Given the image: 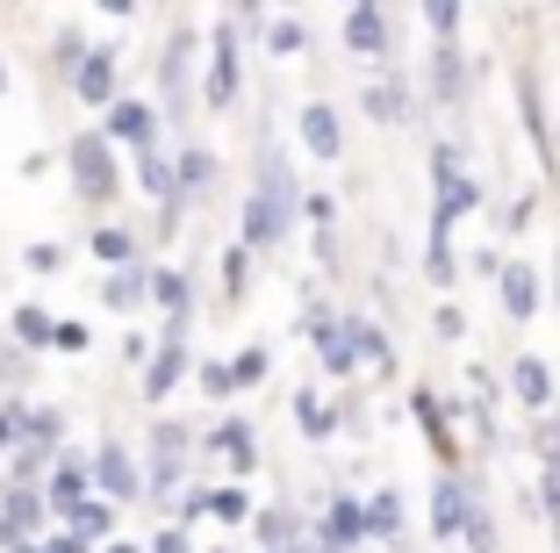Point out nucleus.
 Masks as SVG:
<instances>
[{
    "label": "nucleus",
    "instance_id": "1",
    "mask_svg": "<svg viewBox=\"0 0 560 553\" xmlns=\"http://www.w3.org/2000/svg\"><path fill=\"white\" fill-rule=\"evenodd\" d=\"M295 201H302L295 173L266 159L259 165V187H252V201H245V244H252V252H273V244L295 230Z\"/></svg>",
    "mask_w": 560,
    "mask_h": 553
},
{
    "label": "nucleus",
    "instance_id": "2",
    "mask_svg": "<svg viewBox=\"0 0 560 553\" xmlns=\"http://www.w3.org/2000/svg\"><path fill=\"white\" fill-rule=\"evenodd\" d=\"M187 460H195V424H173L165 417L159 431H151V474H144V496H180L187 488Z\"/></svg>",
    "mask_w": 560,
    "mask_h": 553
},
{
    "label": "nucleus",
    "instance_id": "3",
    "mask_svg": "<svg viewBox=\"0 0 560 553\" xmlns=\"http://www.w3.org/2000/svg\"><path fill=\"white\" fill-rule=\"evenodd\" d=\"M66 165H72V187H80V201H116V195H122V165H116V151H108V137H101V130L72 137Z\"/></svg>",
    "mask_w": 560,
    "mask_h": 553
},
{
    "label": "nucleus",
    "instance_id": "4",
    "mask_svg": "<svg viewBox=\"0 0 560 553\" xmlns=\"http://www.w3.org/2000/svg\"><path fill=\"white\" fill-rule=\"evenodd\" d=\"M50 532V504L36 482H8L0 488V546H30Z\"/></svg>",
    "mask_w": 560,
    "mask_h": 553
},
{
    "label": "nucleus",
    "instance_id": "5",
    "mask_svg": "<svg viewBox=\"0 0 560 553\" xmlns=\"http://www.w3.org/2000/svg\"><path fill=\"white\" fill-rule=\"evenodd\" d=\"M310 539L324 553H366V546H374V539H366V504L352 496V488H338V496L324 504V518H316Z\"/></svg>",
    "mask_w": 560,
    "mask_h": 553
},
{
    "label": "nucleus",
    "instance_id": "6",
    "mask_svg": "<svg viewBox=\"0 0 560 553\" xmlns=\"http://www.w3.org/2000/svg\"><path fill=\"white\" fill-rule=\"evenodd\" d=\"M94 496H108V504H130V496H144V474H137V453L122 439H101L94 446Z\"/></svg>",
    "mask_w": 560,
    "mask_h": 553
},
{
    "label": "nucleus",
    "instance_id": "7",
    "mask_svg": "<svg viewBox=\"0 0 560 553\" xmlns=\"http://www.w3.org/2000/svg\"><path fill=\"white\" fill-rule=\"evenodd\" d=\"M36 488H44V504H50V525H66L72 510L94 496V468H86V460H50V474Z\"/></svg>",
    "mask_w": 560,
    "mask_h": 553
},
{
    "label": "nucleus",
    "instance_id": "8",
    "mask_svg": "<svg viewBox=\"0 0 560 553\" xmlns=\"http://www.w3.org/2000/svg\"><path fill=\"white\" fill-rule=\"evenodd\" d=\"M180 381H187V331H165L144 359V403H165Z\"/></svg>",
    "mask_w": 560,
    "mask_h": 553
},
{
    "label": "nucleus",
    "instance_id": "9",
    "mask_svg": "<svg viewBox=\"0 0 560 553\" xmlns=\"http://www.w3.org/2000/svg\"><path fill=\"white\" fill-rule=\"evenodd\" d=\"M467 496H475V482H467V474H445V482L431 488V539H439V546H460Z\"/></svg>",
    "mask_w": 560,
    "mask_h": 553
},
{
    "label": "nucleus",
    "instance_id": "10",
    "mask_svg": "<svg viewBox=\"0 0 560 553\" xmlns=\"http://www.w3.org/2000/svg\"><path fill=\"white\" fill-rule=\"evenodd\" d=\"M201 101H209V108H231V101H237V30H231V22H223L215 44H209V80H201Z\"/></svg>",
    "mask_w": 560,
    "mask_h": 553
},
{
    "label": "nucleus",
    "instance_id": "11",
    "mask_svg": "<svg viewBox=\"0 0 560 553\" xmlns=\"http://www.w3.org/2000/svg\"><path fill=\"white\" fill-rule=\"evenodd\" d=\"M310 338H316V359H324V375L346 381L352 367H360V353H352V316H310Z\"/></svg>",
    "mask_w": 560,
    "mask_h": 553
},
{
    "label": "nucleus",
    "instance_id": "12",
    "mask_svg": "<svg viewBox=\"0 0 560 553\" xmlns=\"http://www.w3.org/2000/svg\"><path fill=\"white\" fill-rule=\"evenodd\" d=\"M101 137H108V145H130V151H144V145H159V115H151L144 108V101H108V130H101Z\"/></svg>",
    "mask_w": 560,
    "mask_h": 553
},
{
    "label": "nucleus",
    "instance_id": "13",
    "mask_svg": "<svg viewBox=\"0 0 560 553\" xmlns=\"http://www.w3.org/2000/svg\"><path fill=\"white\" fill-rule=\"evenodd\" d=\"M410 410H417V424H424V439H431V453H439V468L460 474V439H453V424H445V403H439L431 389H417Z\"/></svg>",
    "mask_w": 560,
    "mask_h": 553
},
{
    "label": "nucleus",
    "instance_id": "14",
    "mask_svg": "<svg viewBox=\"0 0 560 553\" xmlns=\"http://www.w3.org/2000/svg\"><path fill=\"white\" fill-rule=\"evenodd\" d=\"M252 539H259L266 553H302L310 546V532H302V518L288 504H266V510H252Z\"/></svg>",
    "mask_w": 560,
    "mask_h": 553
},
{
    "label": "nucleus",
    "instance_id": "15",
    "mask_svg": "<svg viewBox=\"0 0 560 553\" xmlns=\"http://www.w3.org/2000/svg\"><path fill=\"white\" fill-rule=\"evenodd\" d=\"M151 302L165 310V331H187V316H195V288H187L180 266H151Z\"/></svg>",
    "mask_w": 560,
    "mask_h": 553
},
{
    "label": "nucleus",
    "instance_id": "16",
    "mask_svg": "<svg viewBox=\"0 0 560 553\" xmlns=\"http://www.w3.org/2000/svg\"><path fill=\"white\" fill-rule=\"evenodd\" d=\"M101 302H108L116 316L144 310V302H151V266L137 260V266H116V274H101Z\"/></svg>",
    "mask_w": 560,
    "mask_h": 553
},
{
    "label": "nucleus",
    "instance_id": "17",
    "mask_svg": "<svg viewBox=\"0 0 560 553\" xmlns=\"http://www.w3.org/2000/svg\"><path fill=\"white\" fill-rule=\"evenodd\" d=\"M495 295H503V316H511V324H525V316L539 310V274H532L525 260H511L503 274H495Z\"/></svg>",
    "mask_w": 560,
    "mask_h": 553
},
{
    "label": "nucleus",
    "instance_id": "18",
    "mask_svg": "<svg viewBox=\"0 0 560 553\" xmlns=\"http://www.w3.org/2000/svg\"><path fill=\"white\" fill-rule=\"evenodd\" d=\"M302 145H310L316 159H338V151H346V123H338L330 101H310V108H302Z\"/></svg>",
    "mask_w": 560,
    "mask_h": 553
},
{
    "label": "nucleus",
    "instance_id": "19",
    "mask_svg": "<svg viewBox=\"0 0 560 553\" xmlns=\"http://www.w3.org/2000/svg\"><path fill=\"white\" fill-rule=\"evenodd\" d=\"M72 94H80L86 108H108V101H116V58H108V50H86V66L72 72Z\"/></svg>",
    "mask_w": 560,
    "mask_h": 553
},
{
    "label": "nucleus",
    "instance_id": "20",
    "mask_svg": "<svg viewBox=\"0 0 560 553\" xmlns=\"http://www.w3.org/2000/svg\"><path fill=\"white\" fill-rule=\"evenodd\" d=\"M187 58H195V36H173V44H165V66H159V80H165V115H173V123L187 115Z\"/></svg>",
    "mask_w": 560,
    "mask_h": 553
},
{
    "label": "nucleus",
    "instance_id": "21",
    "mask_svg": "<svg viewBox=\"0 0 560 553\" xmlns=\"http://www.w3.org/2000/svg\"><path fill=\"white\" fill-rule=\"evenodd\" d=\"M116 510L122 504H108V496H86V504L66 518V532H80L86 546H108V539H116Z\"/></svg>",
    "mask_w": 560,
    "mask_h": 553
},
{
    "label": "nucleus",
    "instance_id": "22",
    "mask_svg": "<svg viewBox=\"0 0 560 553\" xmlns=\"http://www.w3.org/2000/svg\"><path fill=\"white\" fill-rule=\"evenodd\" d=\"M511 389H517V403H525V410H553V367L525 353V359L511 367Z\"/></svg>",
    "mask_w": 560,
    "mask_h": 553
},
{
    "label": "nucleus",
    "instance_id": "23",
    "mask_svg": "<svg viewBox=\"0 0 560 553\" xmlns=\"http://www.w3.org/2000/svg\"><path fill=\"white\" fill-rule=\"evenodd\" d=\"M209 446L231 460V474H252V468H259V446H252V424L245 417H223V431H209Z\"/></svg>",
    "mask_w": 560,
    "mask_h": 553
},
{
    "label": "nucleus",
    "instance_id": "24",
    "mask_svg": "<svg viewBox=\"0 0 560 553\" xmlns=\"http://www.w3.org/2000/svg\"><path fill=\"white\" fill-rule=\"evenodd\" d=\"M346 44L360 50V58H381V50H388V22H381L374 0H360V8L346 15Z\"/></svg>",
    "mask_w": 560,
    "mask_h": 553
},
{
    "label": "nucleus",
    "instance_id": "25",
    "mask_svg": "<svg viewBox=\"0 0 560 553\" xmlns=\"http://www.w3.org/2000/svg\"><path fill=\"white\" fill-rule=\"evenodd\" d=\"M366 539H374V546H388V539H396V546H402V496H396V488L366 496Z\"/></svg>",
    "mask_w": 560,
    "mask_h": 553
},
{
    "label": "nucleus",
    "instance_id": "26",
    "mask_svg": "<svg viewBox=\"0 0 560 553\" xmlns=\"http://www.w3.org/2000/svg\"><path fill=\"white\" fill-rule=\"evenodd\" d=\"M173 173H180V201H195V195H209V180H215V151H201V145H187L180 159H173Z\"/></svg>",
    "mask_w": 560,
    "mask_h": 553
},
{
    "label": "nucleus",
    "instance_id": "27",
    "mask_svg": "<svg viewBox=\"0 0 560 553\" xmlns=\"http://www.w3.org/2000/svg\"><path fill=\"white\" fill-rule=\"evenodd\" d=\"M460 546L467 553H495V510H489V496H467V525H460Z\"/></svg>",
    "mask_w": 560,
    "mask_h": 553
},
{
    "label": "nucleus",
    "instance_id": "28",
    "mask_svg": "<svg viewBox=\"0 0 560 553\" xmlns=\"http://www.w3.org/2000/svg\"><path fill=\"white\" fill-rule=\"evenodd\" d=\"M539 460H546V482H539L546 488V518L560 525V424L553 417L539 424Z\"/></svg>",
    "mask_w": 560,
    "mask_h": 553
},
{
    "label": "nucleus",
    "instance_id": "29",
    "mask_svg": "<svg viewBox=\"0 0 560 553\" xmlns=\"http://www.w3.org/2000/svg\"><path fill=\"white\" fill-rule=\"evenodd\" d=\"M460 87H467L460 50H453V44H439V50H431V94H439V101H460Z\"/></svg>",
    "mask_w": 560,
    "mask_h": 553
},
{
    "label": "nucleus",
    "instance_id": "30",
    "mask_svg": "<svg viewBox=\"0 0 560 553\" xmlns=\"http://www.w3.org/2000/svg\"><path fill=\"white\" fill-rule=\"evenodd\" d=\"M94 260L108 266V274H116V266H137V238H130L122 223H101V230H94Z\"/></svg>",
    "mask_w": 560,
    "mask_h": 553
},
{
    "label": "nucleus",
    "instance_id": "31",
    "mask_svg": "<svg viewBox=\"0 0 560 553\" xmlns=\"http://www.w3.org/2000/svg\"><path fill=\"white\" fill-rule=\"evenodd\" d=\"M295 424L310 431V439H330V431H338V410H330L316 389H302V395H295Z\"/></svg>",
    "mask_w": 560,
    "mask_h": 553
},
{
    "label": "nucleus",
    "instance_id": "32",
    "mask_svg": "<svg viewBox=\"0 0 560 553\" xmlns=\"http://www.w3.org/2000/svg\"><path fill=\"white\" fill-rule=\"evenodd\" d=\"M58 439H66V417H58V410H22V446L58 453Z\"/></svg>",
    "mask_w": 560,
    "mask_h": 553
},
{
    "label": "nucleus",
    "instance_id": "33",
    "mask_svg": "<svg viewBox=\"0 0 560 553\" xmlns=\"http://www.w3.org/2000/svg\"><path fill=\"white\" fill-rule=\"evenodd\" d=\"M366 115H374V123H402V115H410V94H402V80L366 87Z\"/></svg>",
    "mask_w": 560,
    "mask_h": 553
},
{
    "label": "nucleus",
    "instance_id": "34",
    "mask_svg": "<svg viewBox=\"0 0 560 553\" xmlns=\"http://www.w3.org/2000/svg\"><path fill=\"white\" fill-rule=\"evenodd\" d=\"M209 518H215V525H252V496H245L237 482L209 488Z\"/></svg>",
    "mask_w": 560,
    "mask_h": 553
},
{
    "label": "nucleus",
    "instance_id": "35",
    "mask_svg": "<svg viewBox=\"0 0 560 553\" xmlns=\"http://www.w3.org/2000/svg\"><path fill=\"white\" fill-rule=\"evenodd\" d=\"M50 338H58V324H50L36 302H22V310H15V345H30V353H36V345H50Z\"/></svg>",
    "mask_w": 560,
    "mask_h": 553
},
{
    "label": "nucleus",
    "instance_id": "36",
    "mask_svg": "<svg viewBox=\"0 0 560 553\" xmlns=\"http://www.w3.org/2000/svg\"><path fill=\"white\" fill-rule=\"evenodd\" d=\"M266 367H273V353H266V345H245V353L231 359V389H259Z\"/></svg>",
    "mask_w": 560,
    "mask_h": 553
},
{
    "label": "nucleus",
    "instance_id": "37",
    "mask_svg": "<svg viewBox=\"0 0 560 553\" xmlns=\"http://www.w3.org/2000/svg\"><path fill=\"white\" fill-rule=\"evenodd\" d=\"M22 381H30V345L0 338V389H22Z\"/></svg>",
    "mask_w": 560,
    "mask_h": 553
},
{
    "label": "nucleus",
    "instance_id": "38",
    "mask_svg": "<svg viewBox=\"0 0 560 553\" xmlns=\"http://www.w3.org/2000/svg\"><path fill=\"white\" fill-rule=\"evenodd\" d=\"M245 280H252V244H231V252H223V295H245Z\"/></svg>",
    "mask_w": 560,
    "mask_h": 553
},
{
    "label": "nucleus",
    "instance_id": "39",
    "mask_svg": "<svg viewBox=\"0 0 560 553\" xmlns=\"http://www.w3.org/2000/svg\"><path fill=\"white\" fill-rule=\"evenodd\" d=\"M8 468H15V482H44V474H50V453H44V446H15V453H8Z\"/></svg>",
    "mask_w": 560,
    "mask_h": 553
},
{
    "label": "nucleus",
    "instance_id": "40",
    "mask_svg": "<svg viewBox=\"0 0 560 553\" xmlns=\"http://www.w3.org/2000/svg\"><path fill=\"white\" fill-rule=\"evenodd\" d=\"M424 22L439 30V44H453V30H460V0H424Z\"/></svg>",
    "mask_w": 560,
    "mask_h": 553
},
{
    "label": "nucleus",
    "instance_id": "41",
    "mask_svg": "<svg viewBox=\"0 0 560 553\" xmlns=\"http://www.w3.org/2000/svg\"><path fill=\"white\" fill-rule=\"evenodd\" d=\"M201 375V395H215V403H223V395H237L231 389V359H209V367H195Z\"/></svg>",
    "mask_w": 560,
    "mask_h": 553
},
{
    "label": "nucleus",
    "instance_id": "42",
    "mask_svg": "<svg viewBox=\"0 0 560 553\" xmlns=\"http://www.w3.org/2000/svg\"><path fill=\"white\" fill-rule=\"evenodd\" d=\"M266 44H273V58H295V50H302V22H273Z\"/></svg>",
    "mask_w": 560,
    "mask_h": 553
},
{
    "label": "nucleus",
    "instance_id": "43",
    "mask_svg": "<svg viewBox=\"0 0 560 553\" xmlns=\"http://www.w3.org/2000/svg\"><path fill=\"white\" fill-rule=\"evenodd\" d=\"M22 266H30V274H58V266H66V252H58V244H30V252H22Z\"/></svg>",
    "mask_w": 560,
    "mask_h": 553
},
{
    "label": "nucleus",
    "instance_id": "44",
    "mask_svg": "<svg viewBox=\"0 0 560 553\" xmlns=\"http://www.w3.org/2000/svg\"><path fill=\"white\" fill-rule=\"evenodd\" d=\"M22 446V403H8L0 410V453H15Z\"/></svg>",
    "mask_w": 560,
    "mask_h": 553
},
{
    "label": "nucleus",
    "instance_id": "45",
    "mask_svg": "<svg viewBox=\"0 0 560 553\" xmlns=\"http://www.w3.org/2000/svg\"><path fill=\"white\" fill-rule=\"evenodd\" d=\"M151 553H187V525H165V532L151 539Z\"/></svg>",
    "mask_w": 560,
    "mask_h": 553
},
{
    "label": "nucleus",
    "instance_id": "46",
    "mask_svg": "<svg viewBox=\"0 0 560 553\" xmlns=\"http://www.w3.org/2000/svg\"><path fill=\"white\" fill-rule=\"evenodd\" d=\"M50 345H58V353H86V324H58V338H50Z\"/></svg>",
    "mask_w": 560,
    "mask_h": 553
},
{
    "label": "nucleus",
    "instance_id": "47",
    "mask_svg": "<svg viewBox=\"0 0 560 553\" xmlns=\"http://www.w3.org/2000/svg\"><path fill=\"white\" fill-rule=\"evenodd\" d=\"M431 331H439V338H460L467 316H460V310H439V324H431Z\"/></svg>",
    "mask_w": 560,
    "mask_h": 553
},
{
    "label": "nucleus",
    "instance_id": "48",
    "mask_svg": "<svg viewBox=\"0 0 560 553\" xmlns=\"http://www.w3.org/2000/svg\"><path fill=\"white\" fill-rule=\"evenodd\" d=\"M94 553H144V546H130V539H108V546H94Z\"/></svg>",
    "mask_w": 560,
    "mask_h": 553
},
{
    "label": "nucleus",
    "instance_id": "49",
    "mask_svg": "<svg viewBox=\"0 0 560 553\" xmlns=\"http://www.w3.org/2000/svg\"><path fill=\"white\" fill-rule=\"evenodd\" d=\"M8 553H44V539H30V546H8Z\"/></svg>",
    "mask_w": 560,
    "mask_h": 553
},
{
    "label": "nucleus",
    "instance_id": "50",
    "mask_svg": "<svg viewBox=\"0 0 560 553\" xmlns=\"http://www.w3.org/2000/svg\"><path fill=\"white\" fill-rule=\"evenodd\" d=\"M101 8H116V15H130V0H101Z\"/></svg>",
    "mask_w": 560,
    "mask_h": 553
},
{
    "label": "nucleus",
    "instance_id": "51",
    "mask_svg": "<svg viewBox=\"0 0 560 553\" xmlns=\"http://www.w3.org/2000/svg\"><path fill=\"white\" fill-rule=\"evenodd\" d=\"M209 553H237V546H209Z\"/></svg>",
    "mask_w": 560,
    "mask_h": 553
},
{
    "label": "nucleus",
    "instance_id": "52",
    "mask_svg": "<svg viewBox=\"0 0 560 553\" xmlns=\"http://www.w3.org/2000/svg\"><path fill=\"white\" fill-rule=\"evenodd\" d=\"M0 94H8V72H0Z\"/></svg>",
    "mask_w": 560,
    "mask_h": 553
},
{
    "label": "nucleus",
    "instance_id": "53",
    "mask_svg": "<svg viewBox=\"0 0 560 553\" xmlns=\"http://www.w3.org/2000/svg\"><path fill=\"white\" fill-rule=\"evenodd\" d=\"M346 8H360V0H346Z\"/></svg>",
    "mask_w": 560,
    "mask_h": 553
}]
</instances>
